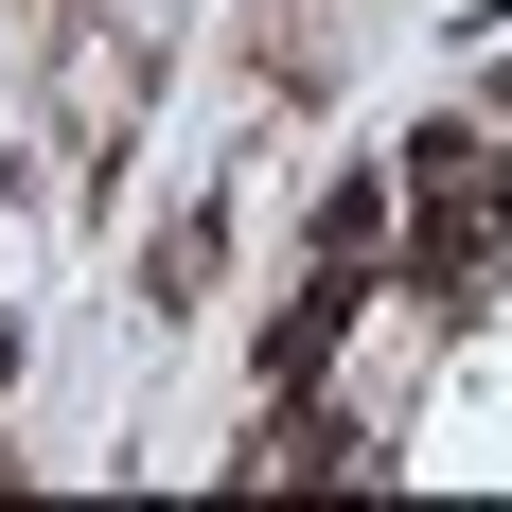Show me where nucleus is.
<instances>
[{
    "mask_svg": "<svg viewBox=\"0 0 512 512\" xmlns=\"http://www.w3.org/2000/svg\"><path fill=\"white\" fill-rule=\"evenodd\" d=\"M512 248V159L477 124H424L407 142V301H477Z\"/></svg>",
    "mask_w": 512,
    "mask_h": 512,
    "instance_id": "nucleus-1",
    "label": "nucleus"
},
{
    "mask_svg": "<svg viewBox=\"0 0 512 512\" xmlns=\"http://www.w3.org/2000/svg\"><path fill=\"white\" fill-rule=\"evenodd\" d=\"M142 283H159V301H195V283H212V212H177V230H159V248H142Z\"/></svg>",
    "mask_w": 512,
    "mask_h": 512,
    "instance_id": "nucleus-2",
    "label": "nucleus"
}]
</instances>
